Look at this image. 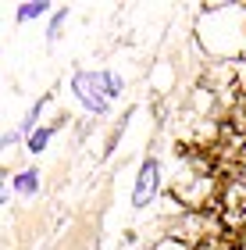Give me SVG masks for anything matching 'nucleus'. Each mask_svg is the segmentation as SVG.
<instances>
[{
    "mask_svg": "<svg viewBox=\"0 0 246 250\" xmlns=\"http://www.w3.org/2000/svg\"><path fill=\"white\" fill-rule=\"evenodd\" d=\"M43 143H47V129H43V132H36V136H32V150H39V146Z\"/></svg>",
    "mask_w": 246,
    "mask_h": 250,
    "instance_id": "nucleus-3",
    "label": "nucleus"
},
{
    "mask_svg": "<svg viewBox=\"0 0 246 250\" xmlns=\"http://www.w3.org/2000/svg\"><path fill=\"white\" fill-rule=\"evenodd\" d=\"M153 186H157V165L147 161V165H143V175H139V186H136V204H139V208L150 200Z\"/></svg>",
    "mask_w": 246,
    "mask_h": 250,
    "instance_id": "nucleus-1",
    "label": "nucleus"
},
{
    "mask_svg": "<svg viewBox=\"0 0 246 250\" xmlns=\"http://www.w3.org/2000/svg\"><path fill=\"white\" fill-rule=\"evenodd\" d=\"M21 15H25V18H32V15H43V4H25V7H21Z\"/></svg>",
    "mask_w": 246,
    "mask_h": 250,
    "instance_id": "nucleus-2",
    "label": "nucleus"
},
{
    "mask_svg": "<svg viewBox=\"0 0 246 250\" xmlns=\"http://www.w3.org/2000/svg\"><path fill=\"white\" fill-rule=\"evenodd\" d=\"M18 189H32V175H21L18 179Z\"/></svg>",
    "mask_w": 246,
    "mask_h": 250,
    "instance_id": "nucleus-4",
    "label": "nucleus"
}]
</instances>
